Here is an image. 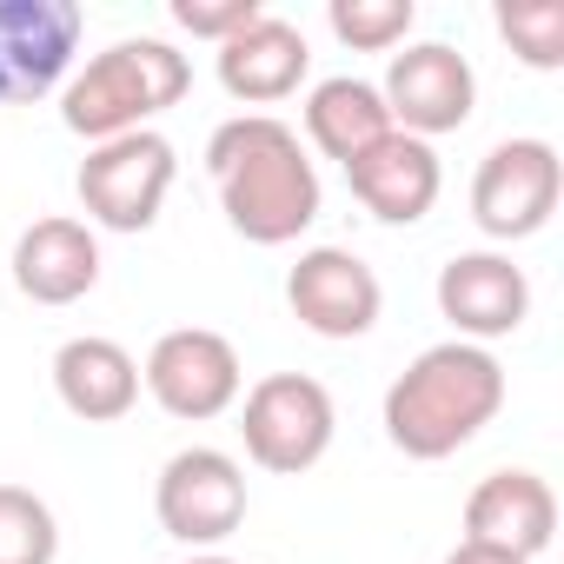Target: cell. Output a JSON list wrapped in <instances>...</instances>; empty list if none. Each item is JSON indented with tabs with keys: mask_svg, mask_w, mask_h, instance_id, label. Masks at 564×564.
Here are the masks:
<instances>
[{
	"mask_svg": "<svg viewBox=\"0 0 564 564\" xmlns=\"http://www.w3.org/2000/svg\"><path fill=\"white\" fill-rule=\"evenodd\" d=\"M87 14L74 0H0V107L47 100L74 54H80Z\"/></svg>",
	"mask_w": 564,
	"mask_h": 564,
	"instance_id": "obj_9",
	"label": "cell"
},
{
	"mask_svg": "<svg viewBox=\"0 0 564 564\" xmlns=\"http://www.w3.org/2000/svg\"><path fill=\"white\" fill-rule=\"evenodd\" d=\"M379 100H386V113H392L399 133L438 140V133H458V127L471 120V107H478V74H471V61H465L458 47L419 41V47L392 54Z\"/></svg>",
	"mask_w": 564,
	"mask_h": 564,
	"instance_id": "obj_10",
	"label": "cell"
},
{
	"mask_svg": "<svg viewBox=\"0 0 564 564\" xmlns=\"http://www.w3.org/2000/svg\"><path fill=\"white\" fill-rule=\"evenodd\" d=\"M193 87V61L173 41H113L107 54H94L67 94H61V120L80 140H120V133H147V120H160L166 107H180Z\"/></svg>",
	"mask_w": 564,
	"mask_h": 564,
	"instance_id": "obj_3",
	"label": "cell"
},
{
	"mask_svg": "<svg viewBox=\"0 0 564 564\" xmlns=\"http://www.w3.org/2000/svg\"><path fill=\"white\" fill-rule=\"evenodd\" d=\"M173 173H180L173 140L147 127V133L100 140L80 160V180L74 186H80V206H87L94 226H107V232H147L160 219L166 193H173Z\"/></svg>",
	"mask_w": 564,
	"mask_h": 564,
	"instance_id": "obj_5",
	"label": "cell"
},
{
	"mask_svg": "<svg viewBox=\"0 0 564 564\" xmlns=\"http://www.w3.org/2000/svg\"><path fill=\"white\" fill-rule=\"evenodd\" d=\"M153 511H160V531L180 538V544H226L239 524H246V471L239 458L213 452V445H193V452H173L160 485H153Z\"/></svg>",
	"mask_w": 564,
	"mask_h": 564,
	"instance_id": "obj_8",
	"label": "cell"
},
{
	"mask_svg": "<svg viewBox=\"0 0 564 564\" xmlns=\"http://www.w3.org/2000/svg\"><path fill=\"white\" fill-rule=\"evenodd\" d=\"M505 412V366L485 346H425L386 392V438L405 458H452Z\"/></svg>",
	"mask_w": 564,
	"mask_h": 564,
	"instance_id": "obj_2",
	"label": "cell"
},
{
	"mask_svg": "<svg viewBox=\"0 0 564 564\" xmlns=\"http://www.w3.org/2000/svg\"><path fill=\"white\" fill-rule=\"evenodd\" d=\"M286 306L306 333L319 339H366L386 313V286L379 272L346 252V246H313L300 252V265L286 272Z\"/></svg>",
	"mask_w": 564,
	"mask_h": 564,
	"instance_id": "obj_11",
	"label": "cell"
},
{
	"mask_svg": "<svg viewBox=\"0 0 564 564\" xmlns=\"http://www.w3.org/2000/svg\"><path fill=\"white\" fill-rule=\"evenodd\" d=\"M564 193V160L551 140H498L471 173V219L485 239H531L551 226Z\"/></svg>",
	"mask_w": 564,
	"mask_h": 564,
	"instance_id": "obj_6",
	"label": "cell"
},
{
	"mask_svg": "<svg viewBox=\"0 0 564 564\" xmlns=\"http://www.w3.org/2000/svg\"><path fill=\"white\" fill-rule=\"evenodd\" d=\"M61 524L28 485H0V564H54Z\"/></svg>",
	"mask_w": 564,
	"mask_h": 564,
	"instance_id": "obj_19",
	"label": "cell"
},
{
	"mask_svg": "<svg viewBox=\"0 0 564 564\" xmlns=\"http://www.w3.org/2000/svg\"><path fill=\"white\" fill-rule=\"evenodd\" d=\"M186 564H239V557H219V551H199V557H186Z\"/></svg>",
	"mask_w": 564,
	"mask_h": 564,
	"instance_id": "obj_24",
	"label": "cell"
},
{
	"mask_svg": "<svg viewBox=\"0 0 564 564\" xmlns=\"http://www.w3.org/2000/svg\"><path fill=\"white\" fill-rule=\"evenodd\" d=\"M265 8L259 0H173V21L193 34V41H232L239 28H252Z\"/></svg>",
	"mask_w": 564,
	"mask_h": 564,
	"instance_id": "obj_22",
	"label": "cell"
},
{
	"mask_svg": "<svg viewBox=\"0 0 564 564\" xmlns=\"http://www.w3.org/2000/svg\"><path fill=\"white\" fill-rule=\"evenodd\" d=\"M386 133H392V113H386V100H379L372 80L339 74V80H319V87L306 94V140H313L326 160L352 166V160H359L366 147H379Z\"/></svg>",
	"mask_w": 564,
	"mask_h": 564,
	"instance_id": "obj_18",
	"label": "cell"
},
{
	"mask_svg": "<svg viewBox=\"0 0 564 564\" xmlns=\"http://www.w3.org/2000/svg\"><path fill=\"white\" fill-rule=\"evenodd\" d=\"M313 67V47L293 21H279V14H259L252 28H239L232 41H219V87L246 107H279V100H293L300 80Z\"/></svg>",
	"mask_w": 564,
	"mask_h": 564,
	"instance_id": "obj_16",
	"label": "cell"
},
{
	"mask_svg": "<svg viewBox=\"0 0 564 564\" xmlns=\"http://www.w3.org/2000/svg\"><path fill=\"white\" fill-rule=\"evenodd\" d=\"M445 564H524V557H505V551H485V544H465V538H458V551H452Z\"/></svg>",
	"mask_w": 564,
	"mask_h": 564,
	"instance_id": "obj_23",
	"label": "cell"
},
{
	"mask_svg": "<svg viewBox=\"0 0 564 564\" xmlns=\"http://www.w3.org/2000/svg\"><path fill=\"white\" fill-rule=\"evenodd\" d=\"M412 21H419L412 0H333V8H326V28L352 54H392L412 34Z\"/></svg>",
	"mask_w": 564,
	"mask_h": 564,
	"instance_id": "obj_21",
	"label": "cell"
},
{
	"mask_svg": "<svg viewBox=\"0 0 564 564\" xmlns=\"http://www.w3.org/2000/svg\"><path fill=\"white\" fill-rule=\"evenodd\" d=\"M206 173L219 186L226 226L252 246H293L319 219V166L300 133L272 113H239L206 140Z\"/></svg>",
	"mask_w": 564,
	"mask_h": 564,
	"instance_id": "obj_1",
	"label": "cell"
},
{
	"mask_svg": "<svg viewBox=\"0 0 564 564\" xmlns=\"http://www.w3.org/2000/svg\"><path fill=\"white\" fill-rule=\"evenodd\" d=\"M140 386L153 392V405L166 419L199 425V419H219L226 405H239L246 372H239V352H232L226 333L180 326V333H160V346L140 366Z\"/></svg>",
	"mask_w": 564,
	"mask_h": 564,
	"instance_id": "obj_7",
	"label": "cell"
},
{
	"mask_svg": "<svg viewBox=\"0 0 564 564\" xmlns=\"http://www.w3.org/2000/svg\"><path fill=\"white\" fill-rule=\"evenodd\" d=\"M54 392L74 419L87 425H113L140 405V359L120 339H67L54 352Z\"/></svg>",
	"mask_w": 564,
	"mask_h": 564,
	"instance_id": "obj_17",
	"label": "cell"
},
{
	"mask_svg": "<svg viewBox=\"0 0 564 564\" xmlns=\"http://www.w3.org/2000/svg\"><path fill=\"white\" fill-rule=\"evenodd\" d=\"M346 186L352 199L386 219V226H419L432 206H438V186H445V166L432 153V140H412V133H386L379 147H366L352 166H346Z\"/></svg>",
	"mask_w": 564,
	"mask_h": 564,
	"instance_id": "obj_13",
	"label": "cell"
},
{
	"mask_svg": "<svg viewBox=\"0 0 564 564\" xmlns=\"http://www.w3.org/2000/svg\"><path fill=\"white\" fill-rule=\"evenodd\" d=\"M333 432H339L333 392L319 379H306V372H265L246 392V412H239L246 458L259 471H279V478L313 471L333 452Z\"/></svg>",
	"mask_w": 564,
	"mask_h": 564,
	"instance_id": "obj_4",
	"label": "cell"
},
{
	"mask_svg": "<svg viewBox=\"0 0 564 564\" xmlns=\"http://www.w3.org/2000/svg\"><path fill=\"white\" fill-rule=\"evenodd\" d=\"M438 313L465 346H491L531 319V279L511 252H458L438 265Z\"/></svg>",
	"mask_w": 564,
	"mask_h": 564,
	"instance_id": "obj_12",
	"label": "cell"
},
{
	"mask_svg": "<svg viewBox=\"0 0 564 564\" xmlns=\"http://www.w3.org/2000/svg\"><path fill=\"white\" fill-rule=\"evenodd\" d=\"M498 34L511 41V54L538 74L564 67V0H505L498 8Z\"/></svg>",
	"mask_w": 564,
	"mask_h": 564,
	"instance_id": "obj_20",
	"label": "cell"
},
{
	"mask_svg": "<svg viewBox=\"0 0 564 564\" xmlns=\"http://www.w3.org/2000/svg\"><path fill=\"white\" fill-rule=\"evenodd\" d=\"M14 286L34 300V306H74L100 286V239L87 219H34L21 239H14Z\"/></svg>",
	"mask_w": 564,
	"mask_h": 564,
	"instance_id": "obj_15",
	"label": "cell"
},
{
	"mask_svg": "<svg viewBox=\"0 0 564 564\" xmlns=\"http://www.w3.org/2000/svg\"><path fill=\"white\" fill-rule=\"evenodd\" d=\"M557 531V498L538 471H491L478 478V491L465 498V544L505 551V557H538Z\"/></svg>",
	"mask_w": 564,
	"mask_h": 564,
	"instance_id": "obj_14",
	"label": "cell"
}]
</instances>
